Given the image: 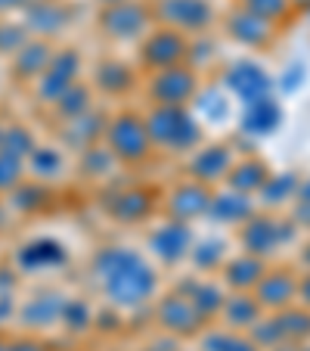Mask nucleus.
I'll use <instances>...</instances> for the list:
<instances>
[{"label": "nucleus", "instance_id": "obj_1", "mask_svg": "<svg viewBox=\"0 0 310 351\" xmlns=\"http://www.w3.org/2000/svg\"><path fill=\"white\" fill-rule=\"evenodd\" d=\"M96 267V277L103 280V289H106L109 302L118 308H140L143 302H149L155 295V286L159 277L131 249H118V245H109L96 255L93 261Z\"/></svg>", "mask_w": 310, "mask_h": 351}, {"label": "nucleus", "instance_id": "obj_2", "mask_svg": "<svg viewBox=\"0 0 310 351\" xmlns=\"http://www.w3.org/2000/svg\"><path fill=\"white\" fill-rule=\"evenodd\" d=\"M152 146H162L165 153H192L205 140L202 125L183 106H155L146 119Z\"/></svg>", "mask_w": 310, "mask_h": 351}, {"label": "nucleus", "instance_id": "obj_3", "mask_svg": "<svg viewBox=\"0 0 310 351\" xmlns=\"http://www.w3.org/2000/svg\"><path fill=\"white\" fill-rule=\"evenodd\" d=\"M106 143L109 153L125 165H140L149 159L152 140L146 131V119H140L137 112H118L106 128Z\"/></svg>", "mask_w": 310, "mask_h": 351}, {"label": "nucleus", "instance_id": "obj_4", "mask_svg": "<svg viewBox=\"0 0 310 351\" xmlns=\"http://www.w3.org/2000/svg\"><path fill=\"white\" fill-rule=\"evenodd\" d=\"M78 75H81L78 50H72V47H66V50H53L47 69L40 72V78L34 81V97H38V103L53 106L56 99L78 81Z\"/></svg>", "mask_w": 310, "mask_h": 351}, {"label": "nucleus", "instance_id": "obj_5", "mask_svg": "<svg viewBox=\"0 0 310 351\" xmlns=\"http://www.w3.org/2000/svg\"><path fill=\"white\" fill-rule=\"evenodd\" d=\"M149 13L174 32H205L214 19L208 0H155Z\"/></svg>", "mask_w": 310, "mask_h": 351}, {"label": "nucleus", "instance_id": "obj_6", "mask_svg": "<svg viewBox=\"0 0 310 351\" xmlns=\"http://www.w3.org/2000/svg\"><path fill=\"white\" fill-rule=\"evenodd\" d=\"M152 22L149 7L137 3V0H121V3H112L99 13V28L115 40H133L146 32V25Z\"/></svg>", "mask_w": 310, "mask_h": 351}, {"label": "nucleus", "instance_id": "obj_7", "mask_svg": "<svg viewBox=\"0 0 310 351\" xmlns=\"http://www.w3.org/2000/svg\"><path fill=\"white\" fill-rule=\"evenodd\" d=\"M198 90V78L192 69L171 66L162 69L155 78L149 81V97L155 99V106H186Z\"/></svg>", "mask_w": 310, "mask_h": 351}, {"label": "nucleus", "instance_id": "obj_8", "mask_svg": "<svg viewBox=\"0 0 310 351\" xmlns=\"http://www.w3.org/2000/svg\"><path fill=\"white\" fill-rule=\"evenodd\" d=\"M183 56H190V40H186L180 32H174V28H159V32H152L149 38L143 40V50H140L143 66L155 69V72L180 66Z\"/></svg>", "mask_w": 310, "mask_h": 351}, {"label": "nucleus", "instance_id": "obj_9", "mask_svg": "<svg viewBox=\"0 0 310 351\" xmlns=\"http://www.w3.org/2000/svg\"><path fill=\"white\" fill-rule=\"evenodd\" d=\"M72 19V10L62 0H28L22 10V25L28 28L31 38L50 40L53 34H60Z\"/></svg>", "mask_w": 310, "mask_h": 351}, {"label": "nucleus", "instance_id": "obj_10", "mask_svg": "<svg viewBox=\"0 0 310 351\" xmlns=\"http://www.w3.org/2000/svg\"><path fill=\"white\" fill-rule=\"evenodd\" d=\"M239 239H242L245 252L248 255H270L273 249H276L283 239H292V224L289 221H273V218H255L251 215L248 221H245L242 233H239Z\"/></svg>", "mask_w": 310, "mask_h": 351}, {"label": "nucleus", "instance_id": "obj_11", "mask_svg": "<svg viewBox=\"0 0 310 351\" xmlns=\"http://www.w3.org/2000/svg\"><path fill=\"white\" fill-rule=\"evenodd\" d=\"M227 87L248 106V103H255V99L270 93V75H267L264 66H257V62L239 60L236 66H230V72H227Z\"/></svg>", "mask_w": 310, "mask_h": 351}, {"label": "nucleus", "instance_id": "obj_12", "mask_svg": "<svg viewBox=\"0 0 310 351\" xmlns=\"http://www.w3.org/2000/svg\"><path fill=\"white\" fill-rule=\"evenodd\" d=\"M50 56H53V47H50V40L28 38L25 44H22L19 50L10 56V72H13V78L19 81V84H34V81L40 78V72L47 69Z\"/></svg>", "mask_w": 310, "mask_h": 351}, {"label": "nucleus", "instance_id": "obj_13", "mask_svg": "<svg viewBox=\"0 0 310 351\" xmlns=\"http://www.w3.org/2000/svg\"><path fill=\"white\" fill-rule=\"evenodd\" d=\"M62 305H66V295L62 292H38L19 308V324L25 330H50V326L60 324V314H62Z\"/></svg>", "mask_w": 310, "mask_h": 351}, {"label": "nucleus", "instance_id": "obj_14", "mask_svg": "<svg viewBox=\"0 0 310 351\" xmlns=\"http://www.w3.org/2000/svg\"><path fill=\"white\" fill-rule=\"evenodd\" d=\"M159 324L177 336H196L205 326V320L198 317V311L186 295H165L159 302Z\"/></svg>", "mask_w": 310, "mask_h": 351}, {"label": "nucleus", "instance_id": "obj_15", "mask_svg": "<svg viewBox=\"0 0 310 351\" xmlns=\"http://www.w3.org/2000/svg\"><path fill=\"white\" fill-rule=\"evenodd\" d=\"M149 245L165 265H177V261H183L186 255H190L192 233H190V227H186V221H171V224L159 227V230L152 233Z\"/></svg>", "mask_w": 310, "mask_h": 351}, {"label": "nucleus", "instance_id": "obj_16", "mask_svg": "<svg viewBox=\"0 0 310 351\" xmlns=\"http://www.w3.org/2000/svg\"><path fill=\"white\" fill-rule=\"evenodd\" d=\"M298 292V280L292 277V271H264V277L255 283V298L261 308L270 311H283L292 305V298Z\"/></svg>", "mask_w": 310, "mask_h": 351}, {"label": "nucleus", "instance_id": "obj_17", "mask_svg": "<svg viewBox=\"0 0 310 351\" xmlns=\"http://www.w3.org/2000/svg\"><path fill=\"white\" fill-rule=\"evenodd\" d=\"M66 261H68L66 245L50 237L31 239V243H25L16 252V267L19 271H44V267H56V265H66Z\"/></svg>", "mask_w": 310, "mask_h": 351}, {"label": "nucleus", "instance_id": "obj_18", "mask_svg": "<svg viewBox=\"0 0 310 351\" xmlns=\"http://www.w3.org/2000/svg\"><path fill=\"white\" fill-rule=\"evenodd\" d=\"M230 168H233V153L227 149L224 143L205 146V149H198V153L192 156V162H190L192 180H198V184H205V186L224 180Z\"/></svg>", "mask_w": 310, "mask_h": 351}, {"label": "nucleus", "instance_id": "obj_19", "mask_svg": "<svg viewBox=\"0 0 310 351\" xmlns=\"http://www.w3.org/2000/svg\"><path fill=\"white\" fill-rule=\"evenodd\" d=\"M208 206H211V190L198 180L180 184L168 199V212L174 215V221H192L208 212Z\"/></svg>", "mask_w": 310, "mask_h": 351}, {"label": "nucleus", "instance_id": "obj_20", "mask_svg": "<svg viewBox=\"0 0 310 351\" xmlns=\"http://www.w3.org/2000/svg\"><path fill=\"white\" fill-rule=\"evenodd\" d=\"M227 32L239 40V44H248V47H267L273 38V25L264 19H257L255 13L248 10H239L227 19Z\"/></svg>", "mask_w": 310, "mask_h": 351}, {"label": "nucleus", "instance_id": "obj_21", "mask_svg": "<svg viewBox=\"0 0 310 351\" xmlns=\"http://www.w3.org/2000/svg\"><path fill=\"white\" fill-rule=\"evenodd\" d=\"M279 121H283V109H279V103L270 93L255 99V103H248L245 115H242V128L251 134H270V131H276Z\"/></svg>", "mask_w": 310, "mask_h": 351}, {"label": "nucleus", "instance_id": "obj_22", "mask_svg": "<svg viewBox=\"0 0 310 351\" xmlns=\"http://www.w3.org/2000/svg\"><path fill=\"white\" fill-rule=\"evenodd\" d=\"M62 168H66V159H62L60 149H53V146H34L25 159V178L47 184V180L60 178Z\"/></svg>", "mask_w": 310, "mask_h": 351}, {"label": "nucleus", "instance_id": "obj_23", "mask_svg": "<svg viewBox=\"0 0 310 351\" xmlns=\"http://www.w3.org/2000/svg\"><path fill=\"white\" fill-rule=\"evenodd\" d=\"M208 215H211L218 224H245V221L255 215L248 196L245 193H227V196H211V206H208Z\"/></svg>", "mask_w": 310, "mask_h": 351}, {"label": "nucleus", "instance_id": "obj_24", "mask_svg": "<svg viewBox=\"0 0 310 351\" xmlns=\"http://www.w3.org/2000/svg\"><path fill=\"white\" fill-rule=\"evenodd\" d=\"M3 199H7V208H13V212H19V215H34V212H40V208L47 206V199H50V190H47L40 180L25 178L13 193H7Z\"/></svg>", "mask_w": 310, "mask_h": 351}, {"label": "nucleus", "instance_id": "obj_25", "mask_svg": "<svg viewBox=\"0 0 310 351\" xmlns=\"http://www.w3.org/2000/svg\"><path fill=\"white\" fill-rule=\"evenodd\" d=\"M109 215H112V218H118V221H127V224L149 218V215H152L149 193H143V190L118 193V196H112V202H109Z\"/></svg>", "mask_w": 310, "mask_h": 351}, {"label": "nucleus", "instance_id": "obj_26", "mask_svg": "<svg viewBox=\"0 0 310 351\" xmlns=\"http://www.w3.org/2000/svg\"><path fill=\"white\" fill-rule=\"evenodd\" d=\"M270 178V171H267V165L261 159H245V162H236V165L227 171V180H230V186L236 193H257L261 186H264V180Z\"/></svg>", "mask_w": 310, "mask_h": 351}, {"label": "nucleus", "instance_id": "obj_27", "mask_svg": "<svg viewBox=\"0 0 310 351\" xmlns=\"http://www.w3.org/2000/svg\"><path fill=\"white\" fill-rule=\"evenodd\" d=\"M220 317L227 320L230 330H245V326L257 324V317H261V305H257V298H251V295H233V298H224Z\"/></svg>", "mask_w": 310, "mask_h": 351}, {"label": "nucleus", "instance_id": "obj_28", "mask_svg": "<svg viewBox=\"0 0 310 351\" xmlns=\"http://www.w3.org/2000/svg\"><path fill=\"white\" fill-rule=\"evenodd\" d=\"M224 271H227L224 280L230 286H236V289H255V283L264 277L267 267H264V261L257 258V255L245 252V255H239V258H233L230 265L224 267Z\"/></svg>", "mask_w": 310, "mask_h": 351}, {"label": "nucleus", "instance_id": "obj_29", "mask_svg": "<svg viewBox=\"0 0 310 351\" xmlns=\"http://www.w3.org/2000/svg\"><path fill=\"white\" fill-rule=\"evenodd\" d=\"M96 87L103 93H109V97H121V93H127L133 87V72L125 62L106 60L96 69Z\"/></svg>", "mask_w": 310, "mask_h": 351}, {"label": "nucleus", "instance_id": "obj_30", "mask_svg": "<svg viewBox=\"0 0 310 351\" xmlns=\"http://www.w3.org/2000/svg\"><path fill=\"white\" fill-rule=\"evenodd\" d=\"M53 106H56V115H60L62 121L81 119V115L90 112V87L81 84V81H75V84L56 99Z\"/></svg>", "mask_w": 310, "mask_h": 351}, {"label": "nucleus", "instance_id": "obj_31", "mask_svg": "<svg viewBox=\"0 0 310 351\" xmlns=\"http://www.w3.org/2000/svg\"><path fill=\"white\" fill-rule=\"evenodd\" d=\"M38 140H34L31 128L25 125H3V134H0V149L10 156H19V159H28Z\"/></svg>", "mask_w": 310, "mask_h": 351}, {"label": "nucleus", "instance_id": "obj_32", "mask_svg": "<svg viewBox=\"0 0 310 351\" xmlns=\"http://www.w3.org/2000/svg\"><path fill=\"white\" fill-rule=\"evenodd\" d=\"M186 298L192 302V308L198 311V317H202V320H208V317H214V314H220V305H224V292H220L218 286H211V283L192 286V289L186 292Z\"/></svg>", "mask_w": 310, "mask_h": 351}, {"label": "nucleus", "instance_id": "obj_33", "mask_svg": "<svg viewBox=\"0 0 310 351\" xmlns=\"http://www.w3.org/2000/svg\"><path fill=\"white\" fill-rule=\"evenodd\" d=\"M298 174H273V178L264 180V186H261V199H264L267 206H279V202H285V199H292L298 193Z\"/></svg>", "mask_w": 310, "mask_h": 351}, {"label": "nucleus", "instance_id": "obj_34", "mask_svg": "<svg viewBox=\"0 0 310 351\" xmlns=\"http://www.w3.org/2000/svg\"><path fill=\"white\" fill-rule=\"evenodd\" d=\"M279 326H283V336L292 342H304L310 336V311L307 308H285L279 314Z\"/></svg>", "mask_w": 310, "mask_h": 351}, {"label": "nucleus", "instance_id": "obj_35", "mask_svg": "<svg viewBox=\"0 0 310 351\" xmlns=\"http://www.w3.org/2000/svg\"><path fill=\"white\" fill-rule=\"evenodd\" d=\"M22 180H25V159L0 149V199L7 196V193H13Z\"/></svg>", "mask_w": 310, "mask_h": 351}, {"label": "nucleus", "instance_id": "obj_36", "mask_svg": "<svg viewBox=\"0 0 310 351\" xmlns=\"http://www.w3.org/2000/svg\"><path fill=\"white\" fill-rule=\"evenodd\" d=\"M93 314H90V305H87L84 298H66V305H62V314H60V324L72 332H84L90 326Z\"/></svg>", "mask_w": 310, "mask_h": 351}, {"label": "nucleus", "instance_id": "obj_37", "mask_svg": "<svg viewBox=\"0 0 310 351\" xmlns=\"http://www.w3.org/2000/svg\"><path fill=\"white\" fill-rule=\"evenodd\" d=\"M202 351H261L251 339L245 336H233V332H205L202 339Z\"/></svg>", "mask_w": 310, "mask_h": 351}, {"label": "nucleus", "instance_id": "obj_38", "mask_svg": "<svg viewBox=\"0 0 310 351\" xmlns=\"http://www.w3.org/2000/svg\"><path fill=\"white\" fill-rule=\"evenodd\" d=\"M28 38H31V34H28V28L22 25V22H13L10 16L7 19H0V56H7L10 60Z\"/></svg>", "mask_w": 310, "mask_h": 351}, {"label": "nucleus", "instance_id": "obj_39", "mask_svg": "<svg viewBox=\"0 0 310 351\" xmlns=\"http://www.w3.org/2000/svg\"><path fill=\"white\" fill-rule=\"evenodd\" d=\"M289 0H242V10H248V13H255L257 19L264 22H279L285 13H289Z\"/></svg>", "mask_w": 310, "mask_h": 351}, {"label": "nucleus", "instance_id": "obj_40", "mask_svg": "<svg viewBox=\"0 0 310 351\" xmlns=\"http://www.w3.org/2000/svg\"><path fill=\"white\" fill-rule=\"evenodd\" d=\"M112 162H115V156L109 153V149L90 146V149L84 153V162H81V168H84V174H90V178H103V174H109Z\"/></svg>", "mask_w": 310, "mask_h": 351}, {"label": "nucleus", "instance_id": "obj_41", "mask_svg": "<svg viewBox=\"0 0 310 351\" xmlns=\"http://www.w3.org/2000/svg\"><path fill=\"white\" fill-rule=\"evenodd\" d=\"M251 342L261 345V348H276L279 342H285L283 326H279V317L264 320V324H255V339H251Z\"/></svg>", "mask_w": 310, "mask_h": 351}, {"label": "nucleus", "instance_id": "obj_42", "mask_svg": "<svg viewBox=\"0 0 310 351\" xmlns=\"http://www.w3.org/2000/svg\"><path fill=\"white\" fill-rule=\"evenodd\" d=\"M190 255L202 271H208V267H214L220 261V243H202L198 249H190Z\"/></svg>", "mask_w": 310, "mask_h": 351}, {"label": "nucleus", "instance_id": "obj_43", "mask_svg": "<svg viewBox=\"0 0 310 351\" xmlns=\"http://www.w3.org/2000/svg\"><path fill=\"white\" fill-rule=\"evenodd\" d=\"M13 345H16V351H50L40 339H34V336H16Z\"/></svg>", "mask_w": 310, "mask_h": 351}, {"label": "nucleus", "instance_id": "obj_44", "mask_svg": "<svg viewBox=\"0 0 310 351\" xmlns=\"http://www.w3.org/2000/svg\"><path fill=\"white\" fill-rule=\"evenodd\" d=\"M28 0H0V19H7L13 13H22Z\"/></svg>", "mask_w": 310, "mask_h": 351}, {"label": "nucleus", "instance_id": "obj_45", "mask_svg": "<svg viewBox=\"0 0 310 351\" xmlns=\"http://www.w3.org/2000/svg\"><path fill=\"white\" fill-rule=\"evenodd\" d=\"M295 298H301L304 305H310V277L298 280V292H295Z\"/></svg>", "mask_w": 310, "mask_h": 351}, {"label": "nucleus", "instance_id": "obj_46", "mask_svg": "<svg viewBox=\"0 0 310 351\" xmlns=\"http://www.w3.org/2000/svg\"><path fill=\"white\" fill-rule=\"evenodd\" d=\"M295 221L298 224H304V227H310V202H301V206H298Z\"/></svg>", "mask_w": 310, "mask_h": 351}, {"label": "nucleus", "instance_id": "obj_47", "mask_svg": "<svg viewBox=\"0 0 310 351\" xmlns=\"http://www.w3.org/2000/svg\"><path fill=\"white\" fill-rule=\"evenodd\" d=\"M289 75H292V81H289V84H285V90H292V87H298V84H301V66H295Z\"/></svg>", "mask_w": 310, "mask_h": 351}, {"label": "nucleus", "instance_id": "obj_48", "mask_svg": "<svg viewBox=\"0 0 310 351\" xmlns=\"http://www.w3.org/2000/svg\"><path fill=\"white\" fill-rule=\"evenodd\" d=\"M298 199H301V202H310V180L307 184H298V193H295Z\"/></svg>", "mask_w": 310, "mask_h": 351}, {"label": "nucleus", "instance_id": "obj_49", "mask_svg": "<svg viewBox=\"0 0 310 351\" xmlns=\"http://www.w3.org/2000/svg\"><path fill=\"white\" fill-rule=\"evenodd\" d=\"M0 351H16L13 336H3V332H0Z\"/></svg>", "mask_w": 310, "mask_h": 351}, {"label": "nucleus", "instance_id": "obj_50", "mask_svg": "<svg viewBox=\"0 0 310 351\" xmlns=\"http://www.w3.org/2000/svg\"><path fill=\"white\" fill-rule=\"evenodd\" d=\"M301 261L310 267V243H307V249H304V252H301Z\"/></svg>", "mask_w": 310, "mask_h": 351}, {"label": "nucleus", "instance_id": "obj_51", "mask_svg": "<svg viewBox=\"0 0 310 351\" xmlns=\"http://www.w3.org/2000/svg\"><path fill=\"white\" fill-rule=\"evenodd\" d=\"M99 3H103V7H112V3H121V0H99Z\"/></svg>", "mask_w": 310, "mask_h": 351}, {"label": "nucleus", "instance_id": "obj_52", "mask_svg": "<svg viewBox=\"0 0 310 351\" xmlns=\"http://www.w3.org/2000/svg\"><path fill=\"white\" fill-rule=\"evenodd\" d=\"M289 3H298V7H307L310 0H289Z\"/></svg>", "mask_w": 310, "mask_h": 351}, {"label": "nucleus", "instance_id": "obj_53", "mask_svg": "<svg viewBox=\"0 0 310 351\" xmlns=\"http://www.w3.org/2000/svg\"><path fill=\"white\" fill-rule=\"evenodd\" d=\"M298 351H310V345H307V348H298Z\"/></svg>", "mask_w": 310, "mask_h": 351}, {"label": "nucleus", "instance_id": "obj_54", "mask_svg": "<svg viewBox=\"0 0 310 351\" xmlns=\"http://www.w3.org/2000/svg\"><path fill=\"white\" fill-rule=\"evenodd\" d=\"M0 134H3V121H0Z\"/></svg>", "mask_w": 310, "mask_h": 351}, {"label": "nucleus", "instance_id": "obj_55", "mask_svg": "<svg viewBox=\"0 0 310 351\" xmlns=\"http://www.w3.org/2000/svg\"><path fill=\"white\" fill-rule=\"evenodd\" d=\"M307 13H310V3H307Z\"/></svg>", "mask_w": 310, "mask_h": 351}]
</instances>
